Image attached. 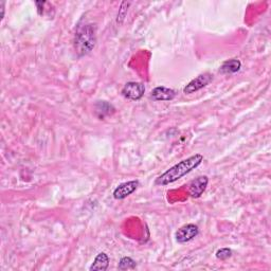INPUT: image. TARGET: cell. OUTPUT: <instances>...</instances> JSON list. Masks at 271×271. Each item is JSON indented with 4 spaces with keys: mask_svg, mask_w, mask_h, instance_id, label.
Wrapping results in <instances>:
<instances>
[{
    "mask_svg": "<svg viewBox=\"0 0 271 271\" xmlns=\"http://www.w3.org/2000/svg\"><path fill=\"white\" fill-rule=\"evenodd\" d=\"M204 161V156L200 154H195L183 161L178 162L175 164L174 167H172L170 170L167 172H164L162 175L156 178L155 185L156 186H161L165 187L168 185H171L180 178H183L193 170L198 168Z\"/></svg>",
    "mask_w": 271,
    "mask_h": 271,
    "instance_id": "1",
    "label": "cell"
},
{
    "mask_svg": "<svg viewBox=\"0 0 271 271\" xmlns=\"http://www.w3.org/2000/svg\"><path fill=\"white\" fill-rule=\"evenodd\" d=\"M97 43V28L93 24L79 26L74 34L73 47L80 57L89 54L94 50Z\"/></svg>",
    "mask_w": 271,
    "mask_h": 271,
    "instance_id": "2",
    "label": "cell"
},
{
    "mask_svg": "<svg viewBox=\"0 0 271 271\" xmlns=\"http://www.w3.org/2000/svg\"><path fill=\"white\" fill-rule=\"evenodd\" d=\"M122 96L130 101H139L145 93V86L140 82H128L122 89Z\"/></svg>",
    "mask_w": 271,
    "mask_h": 271,
    "instance_id": "3",
    "label": "cell"
},
{
    "mask_svg": "<svg viewBox=\"0 0 271 271\" xmlns=\"http://www.w3.org/2000/svg\"><path fill=\"white\" fill-rule=\"evenodd\" d=\"M213 81V75L210 74L208 72L199 74L197 78H195L192 80L185 88H184V93L186 95H191L198 92V90L205 88L207 85H209L211 82Z\"/></svg>",
    "mask_w": 271,
    "mask_h": 271,
    "instance_id": "4",
    "label": "cell"
},
{
    "mask_svg": "<svg viewBox=\"0 0 271 271\" xmlns=\"http://www.w3.org/2000/svg\"><path fill=\"white\" fill-rule=\"evenodd\" d=\"M198 234L199 229L197 225L194 223H188L177 230L175 237L179 244H186L188 242H191V240L194 239Z\"/></svg>",
    "mask_w": 271,
    "mask_h": 271,
    "instance_id": "5",
    "label": "cell"
},
{
    "mask_svg": "<svg viewBox=\"0 0 271 271\" xmlns=\"http://www.w3.org/2000/svg\"><path fill=\"white\" fill-rule=\"evenodd\" d=\"M140 186L138 180H130V182L119 185L114 191V198L117 200H122L128 197Z\"/></svg>",
    "mask_w": 271,
    "mask_h": 271,
    "instance_id": "6",
    "label": "cell"
},
{
    "mask_svg": "<svg viewBox=\"0 0 271 271\" xmlns=\"http://www.w3.org/2000/svg\"><path fill=\"white\" fill-rule=\"evenodd\" d=\"M209 178L207 176H199L195 178L189 185V194L193 198H199L207 189Z\"/></svg>",
    "mask_w": 271,
    "mask_h": 271,
    "instance_id": "7",
    "label": "cell"
},
{
    "mask_svg": "<svg viewBox=\"0 0 271 271\" xmlns=\"http://www.w3.org/2000/svg\"><path fill=\"white\" fill-rule=\"evenodd\" d=\"M176 97V92L171 88L159 86L153 89L152 94H150V98L154 101H172Z\"/></svg>",
    "mask_w": 271,
    "mask_h": 271,
    "instance_id": "8",
    "label": "cell"
},
{
    "mask_svg": "<svg viewBox=\"0 0 271 271\" xmlns=\"http://www.w3.org/2000/svg\"><path fill=\"white\" fill-rule=\"evenodd\" d=\"M109 266V258L105 252L99 253L92 266L89 267L90 271H105Z\"/></svg>",
    "mask_w": 271,
    "mask_h": 271,
    "instance_id": "9",
    "label": "cell"
},
{
    "mask_svg": "<svg viewBox=\"0 0 271 271\" xmlns=\"http://www.w3.org/2000/svg\"><path fill=\"white\" fill-rule=\"evenodd\" d=\"M242 67V63L238 59H229V61H225L222 63V65L219 68V72L222 74H233L236 73L240 70Z\"/></svg>",
    "mask_w": 271,
    "mask_h": 271,
    "instance_id": "10",
    "label": "cell"
},
{
    "mask_svg": "<svg viewBox=\"0 0 271 271\" xmlns=\"http://www.w3.org/2000/svg\"><path fill=\"white\" fill-rule=\"evenodd\" d=\"M96 108H97V114L99 115L100 112H102V115L100 116V118H104L105 116H108L110 115V110H114L112 105L105 102V101H99L96 105Z\"/></svg>",
    "mask_w": 271,
    "mask_h": 271,
    "instance_id": "11",
    "label": "cell"
},
{
    "mask_svg": "<svg viewBox=\"0 0 271 271\" xmlns=\"http://www.w3.org/2000/svg\"><path fill=\"white\" fill-rule=\"evenodd\" d=\"M119 269L120 270H129V269H134L137 267V263H136L131 258L124 257L121 260H120L119 263Z\"/></svg>",
    "mask_w": 271,
    "mask_h": 271,
    "instance_id": "12",
    "label": "cell"
},
{
    "mask_svg": "<svg viewBox=\"0 0 271 271\" xmlns=\"http://www.w3.org/2000/svg\"><path fill=\"white\" fill-rule=\"evenodd\" d=\"M216 258L220 261H224L232 257V250L229 248H221L216 251Z\"/></svg>",
    "mask_w": 271,
    "mask_h": 271,
    "instance_id": "13",
    "label": "cell"
}]
</instances>
